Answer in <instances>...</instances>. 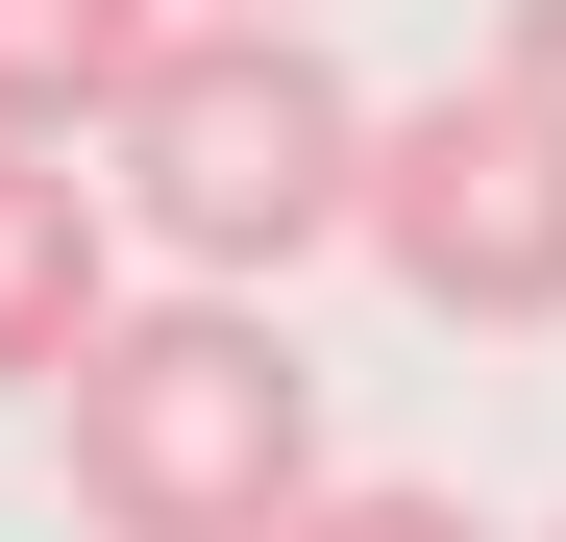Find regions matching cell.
I'll return each instance as SVG.
<instances>
[{"instance_id": "1", "label": "cell", "mask_w": 566, "mask_h": 542, "mask_svg": "<svg viewBox=\"0 0 566 542\" xmlns=\"http://www.w3.org/2000/svg\"><path fill=\"white\" fill-rule=\"evenodd\" d=\"M50 469L99 542H296L345 469H321V371L271 345V296H124V345L50 395Z\"/></svg>"}, {"instance_id": "2", "label": "cell", "mask_w": 566, "mask_h": 542, "mask_svg": "<svg viewBox=\"0 0 566 542\" xmlns=\"http://www.w3.org/2000/svg\"><path fill=\"white\" fill-rule=\"evenodd\" d=\"M369 148H395V100H345L321 25H172V74L124 100L99 173L198 296H271L296 247H369Z\"/></svg>"}, {"instance_id": "3", "label": "cell", "mask_w": 566, "mask_h": 542, "mask_svg": "<svg viewBox=\"0 0 566 542\" xmlns=\"http://www.w3.org/2000/svg\"><path fill=\"white\" fill-rule=\"evenodd\" d=\"M369 271H395L419 321H566V124L517 74L395 100V148H369Z\"/></svg>"}, {"instance_id": "4", "label": "cell", "mask_w": 566, "mask_h": 542, "mask_svg": "<svg viewBox=\"0 0 566 542\" xmlns=\"http://www.w3.org/2000/svg\"><path fill=\"white\" fill-rule=\"evenodd\" d=\"M124 345V173L0 148V395H74Z\"/></svg>"}, {"instance_id": "5", "label": "cell", "mask_w": 566, "mask_h": 542, "mask_svg": "<svg viewBox=\"0 0 566 542\" xmlns=\"http://www.w3.org/2000/svg\"><path fill=\"white\" fill-rule=\"evenodd\" d=\"M172 74V0H0V148H124Z\"/></svg>"}, {"instance_id": "6", "label": "cell", "mask_w": 566, "mask_h": 542, "mask_svg": "<svg viewBox=\"0 0 566 542\" xmlns=\"http://www.w3.org/2000/svg\"><path fill=\"white\" fill-rule=\"evenodd\" d=\"M296 542H493V518H468V493H443V469H345V493H321V518H296Z\"/></svg>"}, {"instance_id": "7", "label": "cell", "mask_w": 566, "mask_h": 542, "mask_svg": "<svg viewBox=\"0 0 566 542\" xmlns=\"http://www.w3.org/2000/svg\"><path fill=\"white\" fill-rule=\"evenodd\" d=\"M493 74H517V100L566 124V0H493Z\"/></svg>"}, {"instance_id": "8", "label": "cell", "mask_w": 566, "mask_h": 542, "mask_svg": "<svg viewBox=\"0 0 566 542\" xmlns=\"http://www.w3.org/2000/svg\"><path fill=\"white\" fill-rule=\"evenodd\" d=\"M222 25H321V0H222Z\"/></svg>"}]
</instances>
